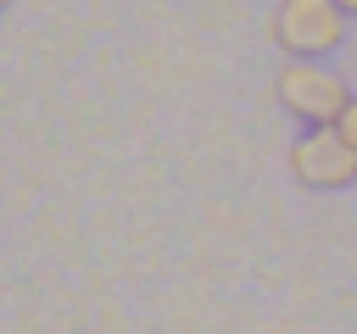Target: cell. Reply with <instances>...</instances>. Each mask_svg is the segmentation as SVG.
Masks as SVG:
<instances>
[{
	"mask_svg": "<svg viewBox=\"0 0 357 334\" xmlns=\"http://www.w3.org/2000/svg\"><path fill=\"white\" fill-rule=\"evenodd\" d=\"M0 11H6V0H0Z\"/></svg>",
	"mask_w": 357,
	"mask_h": 334,
	"instance_id": "6",
	"label": "cell"
},
{
	"mask_svg": "<svg viewBox=\"0 0 357 334\" xmlns=\"http://www.w3.org/2000/svg\"><path fill=\"white\" fill-rule=\"evenodd\" d=\"M335 6H340V11H346V17H357V0H335Z\"/></svg>",
	"mask_w": 357,
	"mask_h": 334,
	"instance_id": "5",
	"label": "cell"
},
{
	"mask_svg": "<svg viewBox=\"0 0 357 334\" xmlns=\"http://www.w3.org/2000/svg\"><path fill=\"white\" fill-rule=\"evenodd\" d=\"M335 134H340V139L357 150V95H351V100H346V111L335 117Z\"/></svg>",
	"mask_w": 357,
	"mask_h": 334,
	"instance_id": "4",
	"label": "cell"
},
{
	"mask_svg": "<svg viewBox=\"0 0 357 334\" xmlns=\"http://www.w3.org/2000/svg\"><path fill=\"white\" fill-rule=\"evenodd\" d=\"M273 100H279L296 122H307V128H335V117L346 111L351 89H346V78L329 72L324 61H284V67L273 72Z\"/></svg>",
	"mask_w": 357,
	"mask_h": 334,
	"instance_id": "2",
	"label": "cell"
},
{
	"mask_svg": "<svg viewBox=\"0 0 357 334\" xmlns=\"http://www.w3.org/2000/svg\"><path fill=\"white\" fill-rule=\"evenodd\" d=\"M284 161H290V178L307 184V189H346V184H357V150L335 128H307L290 145Z\"/></svg>",
	"mask_w": 357,
	"mask_h": 334,
	"instance_id": "3",
	"label": "cell"
},
{
	"mask_svg": "<svg viewBox=\"0 0 357 334\" xmlns=\"http://www.w3.org/2000/svg\"><path fill=\"white\" fill-rule=\"evenodd\" d=\"M268 39L284 50V61H324L346 39V11L335 0H279L268 17Z\"/></svg>",
	"mask_w": 357,
	"mask_h": 334,
	"instance_id": "1",
	"label": "cell"
}]
</instances>
